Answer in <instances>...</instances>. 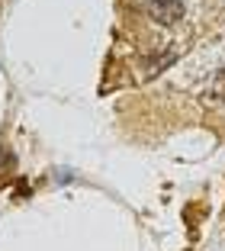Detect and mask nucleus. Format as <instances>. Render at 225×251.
<instances>
[{"label":"nucleus","instance_id":"1","mask_svg":"<svg viewBox=\"0 0 225 251\" xmlns=\"http://www.w3.org/2000/svg\"><path fill=\"white\" fill-rule=\"evenodd\" d=\"M145 13L154 23L174 26V23L183 20V0H145Z\"/></svg>","mask_w":225,"mask_h":251}]
</instances>
